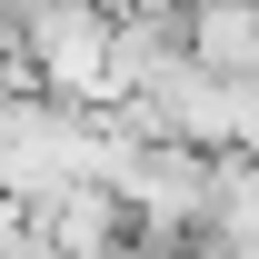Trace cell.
<instances>
[{"mask_svg": "<svg viewBox=\"0 0 259 259\" xmlns=\"http://www.w3.org/2000/svg\"><path fill=\"white\" fill-rule=\"evenodd\" d=\"M90 180V110H50V100H0V190L30 220L40 199H60Z\"/></svg>", "mask_w": 259, "mask_h": 259, "instance_id": "obj_1", "label": "cell"}, {"mask_svg": "<svg viewBox=\"0 0 259 259\" xmlns=\"http://www.w3.org/2000/svg\"><path fill=\"white\" fill-rule=\"evenodd\" d=\"M180 50L209 80H259V10L249 0H190L180 10Z\"/></svg>", "mask_w": 259, "mask_h": 259, "instance_id": "obj_2", "label": "cell"}, {"mask_svg": "<svg viewBox=\"0 0 259 259\" xmlns=\"http://www.w3.org/2000/svg\"><path fill=\"white\" fill-rule=\"evenodd\" d=\"M0 30H10V10H0Z\"/></svg>", "mask_w": 259, "mask_h": 259, "instance_id": "obj_3", "label": "cell"}]
</instances>
